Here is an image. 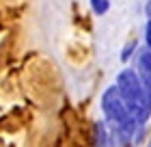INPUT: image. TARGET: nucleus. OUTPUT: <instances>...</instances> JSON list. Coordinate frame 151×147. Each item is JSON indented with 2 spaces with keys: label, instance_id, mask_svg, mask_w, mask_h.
Masks as SVG:
<instances>
[{
  "label": "nucleus",
  "instance_id": "obj_1",
  "mask_svg": "<svg viewBox=\"0 0 151 147\" xmlns=\"http://www.w3.org/2000/svg\"><path fill=\"white\" fill-rule=\"evenodd\" d=\"M136 72L138 74H151V48H140L136 50Z\"/></svg>",
  "mask_w": 151,
  "mask_h": 147
},
{
  "label": "nucleus",
  "instance_id": "obj_2",
  "mask_svg": "<svg viewBox=\"0 0 151 147\" xmlns=\"http://www.w3.org/2000/svg\"><path fill=\"white\" fill-rule=\"evenodd\" d=\"M108 0H91V9L97 13V15H104V13L108 11Z\"/></svg>",
  "mask_w": 151,
  "mask_h": 147
},
{
  "label": "nucleus",
  "instance_id": "obj_3",
  "mask_svg": "<svg viewBox=\"0 0 151 147\" xmlns=\"http://www.w3.org/2000/svg\"><path fill=\"white\" fill-rule=\"evenodd\" d=\"M136 50V46H134V41H129V43L125 46V48H123V52H121V59L123 61H127L129 56H132V52Z\"/></svg>",
  "mask_w": 151,
  "mask_h": 147
},
{
  "label": "nucleus",
  "instance_id": "obj_4",
  "mask_svg": "<svg viewBox=\"0 0 151 147\" xmlns=\"http://www.w3.org/2000/svg\"><path fill=\"white\" fill-rule=\"evenodd\" d=\"M145 43L147 48H151V20L147 22V28H145Z\"/></svg>",
  "mask_w": 151,
  "mask_h": 147
}]
</instances>
